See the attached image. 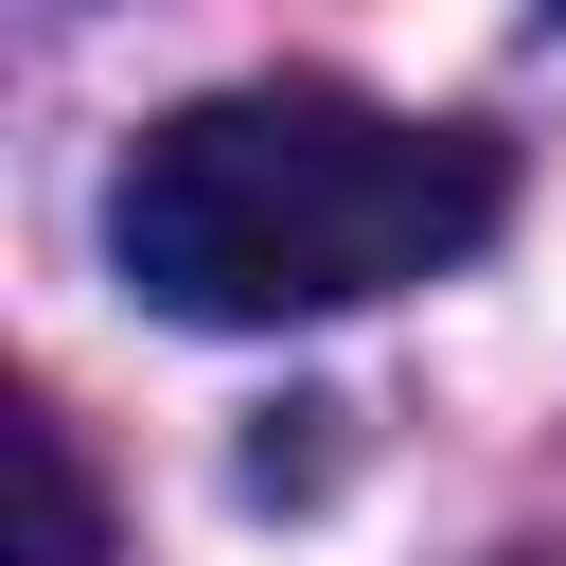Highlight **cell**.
<instances>
[{"mask_svg":"<svg viewBox=\"0 0 566 566\" xmlns=\"http://www.w3.org/2000/svg\"><path fill=\"white\" fill-rule=\"evenodd\" d=\"M495 212H513V159L478 124H407L354 88H212L142 124L106 195V265L195 336H283V318H354L478 265Z\"/></svg>","mask_w":566,"mask_h":566,"instance_id":"cell-1","label":"cell"},{"mask_svg":"<svg viewBox=\"0 0 566 566\" xmlns=\"http://www.w3.org/2000/svg\"><path fill=\"white\" fill-rule=\"evenodd\" d=\"M0 495H18L0 566H106V495H88V460H71L53 407H0Z\"/></svg>","mask_w":566,"mask_h":566,"instance_id":"cell-2","label":"cell"}]
</instances>
